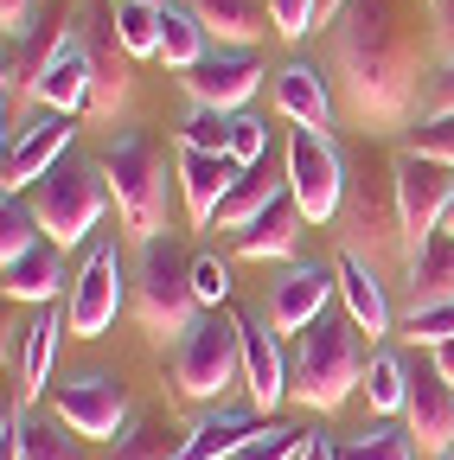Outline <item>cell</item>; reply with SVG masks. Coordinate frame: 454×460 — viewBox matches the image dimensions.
<instances>
[{"instance_id": "1", "label": "cell", "mask_w": 454, "mask_h": 460, "mask_svg": "<svg viewBox=\"0 0 454 460\" xmlns=\"http://www.w3.org/2000/svg\"><path fill=\"white\" fill-rule=\"evenodd\" d=\"M435 45V7L429 0H346L326 26V71L339 90L346 122L365 135L410 128L423 109Z\"/></svg>"}, {"instance_id": "2", "label": "cell", "mask_w": 454, "mask_h": 460, "mask_svg": "<svg viewBox=\"0 0 454 460\" xmlns=\"http://www.w3.org/2000/svg\"><path fill=\"white\" fill-rule=\"evenodd\" d=\"M365 365H371V352H365L359 320L326 307V314H320L307 332H295V345H289V396L301 402V410H314V416H333L339 402L365 384Z\"/></svg>"}, {"instance_id": "3", "label": "cell", "mask_w": 454, "mask_h": 460, "mask_svg": "<svg viewBox=\"0 0 454 460\" xmlns=\"http://www.w3.org/2000/svg\"><path fill=\"white\" fill-rule=\"evenodd\" d=\"M339 237L352 256H365L371 269L390 256H410L404 237V205H396V160H384L378 147H365L359 160H346V205H339Z\"/></svg>"}, {"instance_id": "4", "label": "cell", "mask_w": 454, "mask_h": 460, "mask_svg": "<svg viewBox=\"0 0 454 460\" xmlns=\"http://www.w3.org/2000/svg\"><path fill=\"white\" fill-rule=\"evenodd\" d=\"M129 314L141 320L147 339L174 345L205 307H199V288H192V262L180 256L174 237H147L135 269H129Z\"/></svg>"}, {"instance_id": "5", "label": "cell", "mask_w": 454, "mask_h": 460, "mask_svg": "<svg viewBox=\"0 0 454 460\" xmlns=\"http://www.w3.org/2000/svg\"><path fill=\"white\" fill-rule=\"evenodd\" d=\"M102 172L109 192H116V211L129 224V237H166V154L154 141V128H122L102 147Z\"/></svg>"}, {"instance_id": "6", "label": "cell", "mask_w": 454, "mask_h": 460, "mask_svg": "<svg viewBox=\"0 0 454 460\" xmlns=\"http://www.w3.org/2000/svg\"><path fill=\"white\" fill-rule=\"evenodd\" d=\"M244 384V320L205 307L174 339V390L186 402H224V390Z\"/></svg>"}, {"instance_id": "7", "label": "cell", "mask_w": 454, "mask_h": 460, "mask_svg": "<svg viewBox=\"0 0 454 460\" xmlns=\"http://www.w3.org/2000/svg\"><path fill=\"white\" fill-rule=\"evenodd\" d=\"M109 172H102V160L90 166V160H58L45 172V180L32 186V211H39V224H45V237L58 243V250H77L90 230L102 224V211H109Z\"/></svg>"}, {"instance_id": "8", "label": "cell", "mask_w": 454, "mask_h": 460, "mask_svg": "<svg viewBox=\"0 0 454 460\" xmlns=\"http://www.w3.org/2000/svg\"><path fill=\"white\" fill-rule=\"evenodd\" d=\"M289 192L301 199L307 224H339L346 205V154L320 128H289Z\"/></svg>"}, {"instance_id": "9", "label": "cell", "mask_w": 454, "mask_h": 460, "mask_svg": "<svg viewBox=\"0 0 454 460\" xmlns=\"http://www.w3.org/2000/svg\"><path fill=\"white\" fill-rule=\"evenodd\" d=\"M51 416L84 441H116L135 416H129V390L116 371H77L51 390Z\"/></svg>"}, {"instance_id": "10", "label": "cell", "mask_w": 454, "mask_h": 460, "mask_svg": "<svg viewBox=\"0 0 454 460\" xmlns=\"http://www.w3.org/2000/svg\"><path fill=\"white\" fill-rule=\"evenodd\" d=\"M71 339H102L116 326V314L129 307V262L116 243H96L84 256V275L71 281Z\"/></svg>"}, {"instance_id": "11", "label": "cell", "mask_w": 454, "mask_h": 460, "mask_svg": "<svg viewBox=\"0 0 454 460\" xmlns=\"http://www.w3.org/2000/svg\"><path fill=\"white\" fill-rule=\"evenodd\" d=\"M77 141V115H58V109H45L39 122H20V135L7 141V160H0V186L7 192H32L51 166H58Z\"/></svg>"}, {"instance_id": "12", "label": "cell", "mask_w": 454, "mask_h": 460, "mask_svg": "<svg viewBox=\"0 0 454 460\" xmlns=\"http://www.w3.org/2000/svg\"><path fill=\"white\" fill-rule=\"evenodd\" d=\"M396 160V205H404V237H429V230H441L448 217V199H454V166L404 147V154H390Z\"/></svg>"}, {"instance_id": "13", "label": "cell", "mask_w": 454, "mask_h": 460, "mask_svg": "<svg viewBox=\"0 0 454 460\" xmlns=\"http://www.w3.org/2000/svg\"><path fill=\"white\" fill-rule=\"evenodd\" d=\"M180 84H186V96L199 102V109H224V115H237L250 96H256V84H263V65H256V51L250 45H218V51H205L192 71H180Z\"/></svg>"}, {"instance_id": "14", "label": "cell", "mask_w": 454, "mask_h": 460, "mask_svg": "<svg viewBox=\"0 0 454 460\" xmlns=\"http://www.w3.org/2000/svg\"><path fill=\"white\" fill-rule=\"evenodd\" d=\"M39 102L58 109V115H90L96 102V71H90V45H84V26H58L45 65H39Z\"/></svg>"}, {"instance_id": "15", "label": "cell", "mask_w": 454, "mask_h": 460, "mask_svg": "<svg viewBox=\"0 0 454 460\" xmlns=\"http://www.w3.org/2000/svg\"><path fill=\"white\" fill-rule=\"evenodd\" d=\"M404 429L416 435V447L429 460H441L454 447V384L435 371V358H423V345L410 352V402H404Z\"/></svg>"}, {"instance_id": "16", "label": "cell", "mask_w": 454, "mask_h": 460, "mask_svg": "<svg viewBox=\"0 0 454 460\" xmlns=\"http://www.w3.org/2000/svg\"><path fill=\"white\" fill-rule=\"evenodd\" d=\"M333 295H339V262H289L269 281V326L295 339L326 314Z\"/></svg>"}, {"instance_id": "17", "label": "cell", "mask_w": 454, "mask_h": 460, "mask_svg": "<svg viewBox=\"0 0 454 460\" xmlns=\"http://www.w3.org/2000/svg\"><path fill=\"white\" fill-rule=\"evenodd\" d=\"M275 109L289 115L295 128H320V135H333V115H339L333 71L307 65V58H289V65L275 71Z\"/></svg>"}, {"instance_id": "18", "label": "cell", "mask_w": 454, "mask_h": 460, "mask_svg": "<svg viewBox=\"0 0 454 460\" xmlns=\"http://www.w3.org/2000/svg\"><path fill=\"white\" fill-rule=\"evenodd\" d=\"M77 26H84V45H90V71H96L90 115H116L129 102V45H122L116 20H109V0H102L96 13H77Z\"/></svg>"}, {"instance_id": "19", "label": "cell", "mask_w": 454, "mask_h": 460, "mask_svg": "<svg viewBox=\"0 0 454 460\" xmlns=\"http://www.w3.org/2000/svg\"><path fill=\"white\" fill-rule=\"evenodd\" d=\"M448 301H454V237L448 230H429L404 256V314L448 307Z\"/></svg>"}, {"instance_id": "20", "label": "cell", "mask_w": 454, "mask_h": 460, "mask_svg": "<svg viewBox=\"0 0 454 460\" xmlns=\"http://www.w3.org/2000/svg\"><path fill=\"white\" fill-rule=\"evenodd\" d=\"M301 230H307V211H301V199L295 192H281L269 211H256L237 237H231V250L244 256V262H295V250H301Z\"/></svg>"}, {"instance_id": "21", "label": "cell", "mask_w": 454, "mask_h": 460, "mask_svg": "<svg viewBox=\"0 0 454 460\" xmlns=\"http://www.w3.org/2000/svg\"><path fill=\"white\" fill-rule=\"evenodd\" d=\"M256 435H263V410H237V402H218V410H205V416L186 429L180 460H237Z\"/></svg>"}, {"instance_id": "22", "label": "cell", "mask_w": 454, "mask_h": 460, "mask_svg": "<svg viewBox=\"0 0 454 460\" xmlns=\"http://www.w3.org/2000/svg\"><path fill=\"white\" fill-rule=\"evenodd\" d=\"M339 301H346V314L359 320V332H365L371 345H384V339L396 332V307H390V295H384L378 269H371L365 256H352V250H339Z\"/></svg>"}, {"instance_id": "23", "label": "cell", "mask_w": 454, "mask_h": 460, "mask_svg": "<svg viewBox=\"0 0 454 460\" xmlns=\"http://www.w3.org/2000/svg\"><path fill=\"white\" fill-rule=\"evenodd\" d=\"M237 160L231 154H199V147H180V192H186V224L192 230H211V211L224 205V192L237 186Z\"/></svg>"}, {"instance_id": "24", "label": "cell", "mask_w": 454, "mask_h": 460, "mask_svg": "<svg viewBox=\"0 0 454 460\" xmlns=\"http://www.w3.org/2000/svg\"><path fill=\"white\" fill-rule=\"evenodd\" d=\"M244 390H250V410H263V416L289 396V352L256 320H244Z\"/></svg>"}, {"instance_id": "25", "label": "cell", "mask_w": 454, "mask_h": 460, "mask_svg": "<svg viewBox=\"0 0 454 460\" xmlns=\"http://www.w3.org/2000/svg\"><path fill=\"white\" fill-rule=\"evenodd\" d=\"M0 288H7V301H58V288H65V250L51 243V237H39L26 256H13V262H0Z\"/></svg>"}, {"instance_id": "26", "label": "cell", "mask_w": 454, "mask_h": 460, "mask_svg": "<svg viewBox=\"0 0 454 460\" xmlns=\"http://www.w3.org/2000/svg\"><path fill=\"white\" fill-rule=\"evenodd\" d=\"M186 7L199 13V26L218 45H256V39L275 32V13L263 7V0H186Z\"/></svg>"}, {"instance_id": "27", "label": "cell", "mask_w": 454, "mask_h": 460, "mask_svg": "<svg viewBox=\"0 0 454 460\" xmlns=\"http://www.w3.org/2000/svg\"><path fill=\"white\" fill-rule=\"evenodd\" d=\"M71 332V307H58V301H45V314L26 326V365H20V402H32V396H45V384H51V358H58V339Z\"/></svg>"}, {"instance_id": "28", "label": "cell", "mask_w": 454, "mask_h": 460, "mask_svg": "<svg viewBox=\"0 0 454 460\" xmlns=\"http://www.w3.org/2000/svg\"><path fill=\"white\" fill-rule=\"evenodd\" d=\"M281 192H289V180H275V172H263V166H244L237 186L224 192V205L211 211V224H218V230H244V224H250L256 211H269Z\"/></svg>"}, {"instance_id": "29", "label": "cell", "mask_w": 454, "mask_h": 460, "mask_svg": "<svg viewBox=\"0 0 454 460\" xmlns=\"http://www.w3.org/2000/svg\"><path fill=\"white\" fill-rule=\"evenodd\" d=\"M205 51H211V32L199 26V13L180 7V0H166V7H160V65L192 71Z\"/></svg>"}, {"instance_id": "30", "label": "cell", "mask_w": 454, "mask_h": 460, "mask_svg": "<svg viewBox=\"0 0 454 460\" xmlns=\"http://www.w3.org/2000/svg\"><path fill=\"white\" fill-rule=\"evenodd\" d=\"M359 390L371 396L378 416H404V402H410V358L371 345V365H365V384H359Z\"/></svg>"}, {"instance_id": "31", "label": "cell", "mask_w": 454, "mask_h": 460, "mask_svg": "<svg viewBox=\"0 0 454 460\" xmlns=\"http://www.w3.org/2000/svg\"><path fill=\"white\" fill-rule=\"evenodd\" d=\"M180 441L186 435H174L160 416H135L116 441H109V460H180Z\"/></svg>"}, {"instance_id": "32", "label": "cell", "mask_w": 454, "mask_h": 460, "mask_svg": "<svg viewBox=\"0 0 454 460\" xmlns=\"http://www.w3.org/2000/svg\"><path fill=\"white\" fill-rule=\"evenodd\" d=\"M416 454L423 447H416V435L404 422H371L365 435L339 441V460H416Z\"/></svg>"}, {"instance_id": "33", "label": "cell", "mask_w": 454, "mask_h": 460, "mask_svg": "<svg viewBox=\"0 0 454 460\" xmlns=\"http://www.w3.org/2000/svg\"><path fill=\"white\" fill-rule=\"evenodd\" d=\"M109 20H116L129 58H160V7H147V0H109Z\"/></svg>"}, {"instance_id": "34", "label": "cell", "mask_w": 454, "mask_h": 460, "mask_svg": "<svg viewBox=\"0 0 454 460\" xmlns=\"http://www.w3.org/2000/svg\"><path fill=\"white\" fill-rule=\"evenodd\" d=\"M39 237H45V224H39L32 199H26V192H7V205H0V262L26 256Z\"/></svg>"}, {"instance_id": "35", "label": "cell", "mask_w": 454, "mask_h": 460, "mask_svg": "<svg viewBox=\"0 0 454 460\" xmlns=\"http://www.w3.org/2000/svg\"><path fill=\"white\" fill-rule=\"evenodd\" d=\"M20 460H84V435H65V422H32L20 429Z\"/></svg>"}, {"instance_id": "36", "label": "cell", "mask_w": 454, "mask_h": 460, "mask_svg": "<svg viewBox=\"0 0 454 460\" xmlns=\"http://www.w3.org/2000/svg\"><path fill=\"white\" fill-rule=\"evenodd\" d=\"M180 147H199V154H231V115L224 109H186L180 122Z\"/></svg>"}, {"instance_id": "37", "label": "cell", "mask_w": 454, "mask_h": 460, "mask_svg": "<svg viewBox=\"0 0 454 460\" xmlns=\"http://www.w3.org/2000/svg\"><path fill=\"white\" fill-rule=\"evenodd\" d=\"M307 447V429H289V422H263V435L237 454V460H301Z\"/></svg>"}, {"instance_id": "38", "label": "cell", "mask_w": 454, "mask_h": 460, "mask_svg": "<svg viewBox=\"0 0 454 460\" xmlns=\"http://www.w3.org/2000/svg\"><path fill=\"white\" fill-rule=\"evenodd\" d=\"M410 147L441 160V166H454V109L448 115H416V122H410Z\"/></svg>"}, {"instance_id": "39", "label": "cell", "mask_w": 454, "mask_h": 460, "mask_svg": "<svg viewBox=\"0 0 454 460\" xmlns=\"http://www.w3.org/2000/svg\"><path fill=\"white\" fill-rule=\"evenodd\" d=\"M404 339L423 345V352H435V345L454 339V301L448 307H423V314H404Z\"/></svg>"}, {"instance_id": "40", "label": "cell", "mask_w": 454, "mask_h": 460, "mask_svg": "<svg viewBox=\"0 0 454 460\" xmlns=\"http://www.w3.org/2000/svg\"><path fill=\"white\" fill-rule=\"evenodd\" d=\"M269 13H275V39L301 45V39L320 26V0H269Z\"/></svg>"}, {"instance_id": "41", "label": "cell", "mask_w": 454, "mask_h": 460, "mask_svg": "<svg viewBox=\"0 0 454 460\" xmlns=\"http://www.w3.org/2000/svg\"><path fill=\"white\" fill-rule=\"evenodd\" d=\"M192 288H199V307H224L231 301V262L224 256H192Z\"/></svg>"}, {"instance_id": "42", "label": "cell", "mask_w": 454, "mask_h": 460, "mask_svg": "<svg viewBox=\"0 0 454 460\" xmlns=\"http://www.w3.org/2000/svg\"><path fill=\"white\" fill-rule=\"evenodd\" d=\"M263 154H269V122H256V115H231V160L237 166H263Z\"/></svg>"}, {"instance_id": "43", "label": "cell", "mask_w": 454, "mask_h": 460, "mask_svg": "<svg viewBox=\"0 0 454 460\" xmlns=\"http://www.w3.org/2000/svg\"><path fill=\"white\" fill-rule=\"evenodd\" d=\"M0 26H7V39H26V32L39 26L32 0H0Z\"/></svg>"}, {"instance_id": "44", "label": "cell", "mask_w": 454, "mask_h": 460, "mask_svg": "<svg viewBox=\"0 0 454 460\" xmlns=\"http://www.w3.org/2000/svg\"><path fill=\"white\" fill-rule=\"evenodd\" d=\"M454 109V58H441V71H435V84H429V109L423 115H448Z\"/></svg>"}, {"instance_id": "45", "label": "cell", "mask_w": 454, "mask_h": 460, "mask_svg": "<svg viewBox=\"0 0 454 460\" xmlns=\"http://www.w3.org/2000/svg\"><path fill=\"white\" fill-rule=\"evenodd\" d=\"M435 7V45H441V58H454V0H429Z\"/></svg>"}, {"instance_id": "46", "label": "cell", "mask_w": 454, "mask_h": 460, "mask_svg": "<svg viewBox=\"0 0 454 460\" xmlns=\"http://www.w3.org/2000/svg\"><path fill=\"white\" fill-rule=\"evenodd\" d=\"M301 460H339V441H333V435H314V429H307V447H301Z\"/></svg>"}, {"instance_id": "47", "label": "cell", "mask_w": 454, "mask_h": 460, "mask_svg": "<svg viewBox=\"0 0 454 460\" xmlns=\"http://www.w3.org/2000/svg\"><path fill=\"white\" fill-rule=\"evenodd\" d=\"M429 358H435V371H441V377L454 384V339H448V345H435V352H429Z\"/></svg>"}, {"instance_id": "48", "label": "cell", "mask_w": 454, "mask_h": 460, "mask_svg": "<svg viewBox=\"0 0 454 460\" xmlns=\"http://www.w3.org/2000/svg\"><path fill=\"white\" fill-rule=\"evenodd\" d=\"M346 7V0H320V26H333V13Z\"/></svg>"}, {"instance_id": "49", "label": "cell", "mask_w": 454, "mask_h": 460, "mask_svg": "<svg viewBox=\"0 0 454 460\" xmlns=\"http://www.w3.org/2000/svg\"><path fill=\"white\" fill-rule=\"evenodd\" d=\"M441 230H448V237H454V199H448V217H441Z\"/></svg>"}, {"instance_id": "50", "label": "cell", "mask_w": 454, "mask_h": 460, "mask_svg": "<svg viewBox=\"0 0 454 460\" xmlns=\"http://www.w3.org/2000/svg\"><path fill=\"white\" fill-rule=\"evenodd\" d=\"M147 7H166V0H147Z\"/></svg>"}, {"instance_id": "51", "label": "cell", "mask_w": 454, "mask_h": 460, "mask_svg": "<svg viewBox=\"0 0 454 460\" xmlns=\"http://www.w3.org/2000/svg\"><path fill=\"white\" fill-rule=\"evenodd\" d=\"M441 460H454V447H448V454H441Z\"/></svg>"}]
</instances>
